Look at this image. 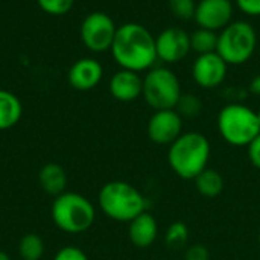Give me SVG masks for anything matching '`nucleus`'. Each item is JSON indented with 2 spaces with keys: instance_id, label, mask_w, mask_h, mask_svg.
<instances>
[{
  "instance_id": "nucleus-1",
  "label": "nucleus",
  "mask_w": 260,
  "mask_h": 260,
  "mask_svg": "<svg viewBox=\"0 0 260 260\" xmlns=\"http://www.w3.org/2000/svg\"><path fill=\"white\" fill-rule=\"evenodd\" d=\"M114 61L125 70L148 72L157 58L155 37L140 23H125L117 27L111 46Z\"/></svg>"
},
{
  "instance_id": "nucleus-2",
  "label": "nucleus",
  "mask_w": 260,
  "mask_h": 260,
  "mask_svg": "<svg viewBox=\"0 0 260 260\" xmlns=\"http://www.w3.org/2000/svg\"><path fill=\"white\" fill-rule=\"evenodd\" d=\"M212 145L209 139L198 133H183L168 149V163L175 175L183 180H195L210 161Z\"/></svg>"
},
{
  "instance_id": "nucleus-3",
  "label": "nucleus",
  "mask_w": 260,
  "mask_h": 260,
  "mask_svg": "<svg viewBox=\"0 0 260 260\" xmlns=\"http://www.w3.org/2000/svg\"><path fill=\"white\" fill-rule=\"evenodd\" d=\"M98 204L105 216L117 222H131L148 209L143 193L136 186L119 180L101 187Z\"/></svg>"
},
{
  "instance_id": "nucleus-4",
  "label": "nucleus",
  "mask_w": 260,
  "mask_h": 260,
  "mask_svg": "<svg viewBox=\"0 0 260 260\" xmlns=\"http://www.w3.org/2000/svg\"><path fill=\"white\" fill-rule=\"evenodd\" d=\"M50 215L53 224L61 232L79 235L94 224L96 209L87 197L76 192H64L55 197Z\"/></svg>"
},
{
  "instance_id": "nucleus-5",
  "label": "nucleus",
  "mask_w": 260,
  "mask_h": 260,
  "mask_svg": "<svg viewBox=\"0 0 260 260\" xmlns=\"http://www.w3.org/2000/svg\"><path fill=\"white\" fill-rule=\"evenodd\" d=\"M218 131L232 146H248L260 133L257 111L242 102L227 104L218 114Z\"/></svg>"
},
{
  "instance_id": "nucleus-6",
  "label": "nucleus",
  "mask_w": 260,
  "mask_h": 260,
  "mask_svg": "<svg viewBox=\"0 0 260 260\" xmlns=\"http://www.w3.org/2000/svg\"><path fill=\"white\" fill-rule=\"evenodd\" d=\"M257 47V32L245 20H233L218 32V55L229 66H242L248 62Z\"/></svg>"
},
{
  "instance_id": "nucleus-7",
  "label": "nucleus",
  "mask_w": 260,
  "mask_h": 260,
  "mask_svg": "<svg viewBox=\"0 0 260 260\" xmlns=\"http://www.w3.org/2000/svg\"><path fill=\"white\" fill-rule=\"evenodd\" d=\"M181 94L180 79L169 67L154 66L146 72L142 96L154 111L175 110Z\"/></svg>"
},
{
  "instance_id": "nucleus-8",
  "label": "nucleus",
  "mask_w": 260,
  "mask_h": 260,
  "mask_svg": "<svg viewBox=\"0 0 260 260\" xmlns=\"http://www.w3.org/2000/svg\"><path fill=\"white\" fill-rule=\"evenodd\" d=\"M117 26L105 12L88 14L81 24V40L91 52L101 53L111 49Z\"/></svg>"
},
{
  "instance_id": "nucleus-9",
  "label": "nucleus",
  "mask_w": 260,
  "mask_h": 260,
  "mask_svg": "<svg viewBox=\"0 0 260 260\" xmlns=\"http://www.w3.org/2000/svg\"><path fill=\"white\" fill-rule=\"evenodd\" d=\"M157 58L165 64L181 62L190 49V34L181 27H168L155 37Z\"/></svg>"
},
{
  "instance_id": "nucleus-10",
  "label": "nucleus",
  "mask_w": 260,
  "mask_h": 260,
  "mask_svg": "<svg viewBox=\"0 0 260 260\" xmlns=\"http://www.w3.org/2000/svg\"><path fill=\"white\" fill-rule=\"evenodd\" d=\"M229 73V64L218 52L198 55L192 64V78L195 84L204 90H213L224 84Z\"/></svg>"
},
{
  "instance_id": "nucleus-11",
  "label": "nucleus",
  "mask_w": 260,
  "mask_h": 260,
  "mask_svg": "<svg viewBox=\"0 0 260 260\" xmlns=\"http://www.w3.org/2000/svg\"><path fill=\"white\" fill-rule=\"evenodd\" d=\"M148 137L160 146L172 145L183 134V117L175 110H158L148 120Z\"/></svg>"
},
{
  "instance_id": "nucleus-12",
  "label": "nucleus",
  "mask_w": 260,
  "mask_h": 260,
  "mask_svg": "<svg viewBox=\"0 0 260 260\" xmlns=\"http://www.w3.org/2000/svg\"><path fill=\"white\" fill-rule=\"evenodd\" d=\"M235 6L232 0H200L197 2L195 23L213 32H221L233 21Z\"/></svg>"
},
{
  "instance_id": "nucleus-13",
  "label": "nucleus",
  "mask_w": 260,
  "mask_h": 260,
  "mask_svg": "<svg viewBox=\"0 0 260 260\" xmlns=\"http://www.w3.org/2000/svg\"><path fill=\"white\" fill-rule=\"evenodd\" d=\"M110 93L116 101L120 102H133L142 96L143 90V78L137 72L120 69L116 72L108 84Z\"/></svg>"
},
{
  "instance_id": "nucleus-14",
  "label": "nucleus",
  "mask_w": 260,
  "mask_h": 260,
  "mask_svg": "<svg viewBox=\"0 0 260 260\" xmlns=\"http://www.w3.org/2000/svg\"><path fill=\"white\" fill-rule=\"evenodd\" d=\"M104 76V69L93 58L78 59L69 70V82L73 88L87 91L94 88Z\"/></svg>"
},
{
  "instance_id": "nucleus-15",
  "label": "nucleus",
  "mask_w": 260,
  "mask_h": 260,
  "mask_svg": "<svg viewBox=\"0 0 260 260\" xmlns=\"http://www.w3.org/2000/svg\"><path fill=\"white\" fill-rule=\"evenodd\" d=\"M128 238L136 248L146 250L158 238V222L149 212H143L128 222Z\"/></svg>"
},
{
  "instance_id": "nucleus-16",
  "label": "nucleus",
  "mask_w": 260,
  "mask_h": 260,
  "mask_svg": "<svg viewBox=\"0 0 260 260\" xmlns=\"http://www.w3.org/2000/svg\"><path fill=\"white\" fill-rule=\"evenodd\" d=\"M38 183L46 193L58 197L64 193L67 187L66 171L56 163H46L38 172Z\"/></svg>"
},
{
  "instance_id": "nucleus-17",
  "label": "nucleus",
  "mask_w": 260,
  "mask_h": 260,
  "mask_svg": "<svg viewBox=\"0 0 260 260\" xmlns=\"http://www.w3.org/2000/svg\"><path fill=\"white\" fill-rule=\"evenodd\" d=\"M23 114L20 99L11 91L0 90V131L9 129L18 123Z\"/></svg>"
},
{
  "instance_id": "nucleus-18",
  "label": "nucleus",
  "mask_w": 260,
  "mask_h": 260,
  "mask_svg": "<svg viewBox=\"0 0 260 260\" xmlns=\"http://www.w3.org/2000/svg\"><path fill=\"white\" fill-rule=\"evenodd\" d=\"M195 187L206 198H216L224 190V178L216 169H204L195 180Z\"/></svg>"
},
{
  "instance_id": "nucleus-19",
  "label": "nucleus",
  "mask_w": 260,
  "mask_h": 260,
  "mask_svg": "<svg viewBox=\"0 0 260 260\" xmlns=\"http://www.w3.org/2000/svg\"><path fill=\"white\" fill-rule=\"evenodd\" d=\"M216 47H218V32L198 27L190 34V49L197 55L216 52Z\"/></svg>"
},
{
  "instance_id": "nucleus-20",
  "label": "nucleus",
  "mask_w": 260,
  "mask_h": 260,
  "mask_svg": "<svg viewBox=\"0 0 260 260\" xmlns=\"http://www.w3.org/2000/svg\"><path fill=\"white\" fill-rule=\"evenodd\" d=\"M18 254L23 260H40L44 254V241L35 233H27L20 239Z\"/></svg>"
},
{
  "instance_id": "nucleus-21",
  "label": "nucleus",
  "mask_w": 260,
  "mask_h": 260,
  "mask_svg": "<svg viewBox=\"0 0 260 260\" xmlns=\"http://www.w3.org/2000/svg\"><path fill=\"white\" fill-rule=\"evenodd\" d=\"M189 239V229L184 222L175 221L172 222L165 235V242L171 250H180L187 244Z\"/></svg>"
},
{
  "instance_id": "nucleus-22",
  "label": "nucleus",
  "mask_w": 260,
  "mask_h": 260,
  "mask_svg": "<svg viewBox=\"0 0 260 260\" xmlns=\"http://www.w3.org/2000/svg\"><path fill=\"white\" fill-rule=\"evenodd\" d=\"M201 110H203V102L193 93H183L175 107V111L183 119H195L197 116H200Z\"/></svg>"
},
{
  "instance_id": "nucleus-23",
  "label": "nucleus",
  "mask_w": 260,
  "mask_h": 260,
  "mask_svg": "<svg viewBox=\"0 0 260 260\" xmlns=\"http://www.w3.org/2000/svg\"><path fill=\"white\" fill-rule=\"evenodd\" d=\"M169 11L178 20H193L197 11L195 0H169Z\"/></svg>"
},
{
  "instance_id": "nucleus-24",
  "label": "nucleus",
  "mask_w": 260,
  "mask_h": 260,
  "mask_svg": "<svg viewBox=\"0 0 260 260\" xmlns=\"http://www.w3.org/2000/svg\"><path fill=\"white\" fill-rule=\"evenodd\" d=\"M40 8L50 15H64L72 8L75 0H37Z\"/></svg>"
},
{
  "instance_id": "nucleus-25",
  "label": "nucleus",
  "mask_w": 260,
  "mask_h": 260,
  "mask_svg": "<svg viewBox=\"0 0 260 260\" xmlns=\"http://www.w3.org/2000/svg\"><path fill=\"white\" fill-rule=\"evenodd\" d=\"M53 260H88V257L81 248L75 245H67L55 254Z\"/></svg>"
},
{
  "instance_id": "nucleus-26",
  "label": "nucleus",
  "mask_w": 260,
  "mask_h": 260,
  "mask_svg": "<svg viewBox=\"0 0 260 260\" xmlns=\"http://www.w3.org/2000/svg\"><path fill=\"white\" fill-rule=\"evenodd\" d=\"M183 260H210V251L206 245L195 244L186 250Z\"/></svg>"
},
{
  "instance_id": "nucleus-27",
  "label": "nucleus",
  "mask_w": 260,
  "mask_h": 260,
  "mask_svg": "<svg viewBox=\"0 0 260 260\" xmlns=\"http://www.w3.org/2000/svg\"><path fill=\"white\" fill-rule=\"evenodd\" d=\"M236 6L248 17H260V0H236Z\"/></svg>"
},
{
  "instance_id": "nucleus-28",
  "label": "nucleus",
  "mask_w": 260,
  "mask_h": 260,
  "mask_svg": "<svg viewBox=\"0 0 260 260\" xmlns=\"http://www.w3.org/2000/svg\"><path fill=\"white\" fill-rule=\"evenodd\" d=\"M247 148H248V158H250L251 165L260 169V133L253 139V142Z\"/></svg>"
},
{
  "instance_id": "nucleus-29",
  "label": "nucleus",
  "mask_w": 260,
  "mask_h": 260,
  "mask_svg": "<svg viewBox=\"0 0 260 260\" xmlns=\"http://www.w3.org/2000/svg\"><path fill=\"white\" fill-rule=\"evenodd\" d=\"M248 93H250L248 90H244V88H239V87H238V88L230 87V88L225 90V96L230 99V104H233V102H241Z\"/></svg>"
},
{
  "instance_id": "nucleus-30",
  "label": "nucleus",
  "mask_w": 260,
  "mask_h": 260,
  "mask_svg": "<svg viewBox=\"0 0 260 260\" xmlns=\"http://www.w3.org/2000/svg\"><path fill=\"white\" fill-rule=\"evenodd\" d=\"M248 91L254 96H260V73L251 79V82L248 85Z\"/></svg>"
},
{
  "instance_id": "nucleus-31",
  "label": "nucleus",
  "mask_w": 260,
  "mask_h": 260,
  "mask_svg": "<svg viewBox=\"0 0 260 260\" xmlns=\"http://www.w3.org/2000/svg\"><path fill=\"white\" fill-rule=\"evenodd\" d=\"M0 260H11V257H9L5 251H2V250H0Z\"/></svg>"
},
{
  "instance_id": "nucleus-32",
  "label": "nucleus",
  "mask_w": 260,
  "mask_h": 260,
  "mask_svg": "<svg viewBox=\"0 0 260 260\" xmlns=\"http://www.w3.org/2000/svg\"><path fill=\"white\" fill-rule=\"evenodd\" d=\"M257 122H259V126H260V110L257 111Z\"/></svg>"
},
{
  "instance_id": "nucleus-33",
  "label": "nucleus",
  "mask_w": 260,
  "mask_h": 260,
  "mask_svg": "<svg viewBox=\"0 0 260 260\" xmlns=\"http://www.w3.org/2000/svg\"><path fill=\"white\" fill-rule=\"evenodd\" d=\"M257 241H259V248H260V229H259V236H257Z\"/></svg>"
},
{
  "instance_id": "nucleus-34",
  "label": "nucleus",
  "mask_w": 260,
  "mask_h": 260,
  "mask_svg": "<svg viewBox=\"0 0 260 260\" xmlns=\"http://www.w3.org/2000/svg\"><path fill=\"white\" fill-rule=\"evenodd\" d=\"M165 260H183V259H165Z\"/></svg>"
}]
</instances>
